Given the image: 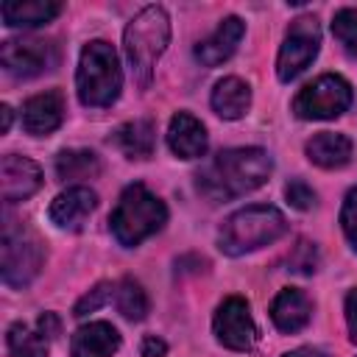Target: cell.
<instances>
[{"label": "cell", "mask_w": 357, "mask_h": 357, "mask_svg": "<svg viewBox=\"0 0 357 357\" xmlns=\"http://www.w3.org/2000/svg\"><path fill=\"white\" fill-rule=\"evenodd\" d=\"M273 170V162L268 151L262 148H226L215 153L198 173H195V187L198 192L212 201H231L245 192H254L268 181Z\"/></svg>", "instance_id": "1"}, {"label": "cell", "mask_w": 357, "mask_h": 357, "mask_svg": "<svg viewBox=\"0 0 357 357\" xmlns=\"http://www.w3.org/2000/svg\"><path fill=\"white\" fill-rule=\"evenodd\" d=\"M287 231V220L276 206H245L229 215L218 231V245L229 257L257 251L276 243Z\"/></svg>", "instance_id": "2"}, {"label": "cell", "mask_w": 357, "mask_h": 357, "mask_svg": "<svg viewBox=\"0 0 357 357\" xmlns=\"http://www.w3.org/2000/svg\"><path fill=\"white\" fill-rule=\"evenodd\" d=\"M170 42V17L162 6H145L126 28V56L139 86L151 84L153 67Z\"/></svg>", "instance_id": "3"}, {"label": "cell", "mask_w": 357, "mask_h": 357, "mask_svg": "<svg viewBox=\"0 0 357 357\" xmlns=\"http://www.w3.org/2000/svg\"><path fill=\"white\" fill-rule=\"evenodd\" d=\"M167 220V209L165 204L148 192L142 184H131L123 190V195L117 198V206L109 218L112 234L120 245H139L145 237L156 234Z\"/></svg>", "instance_id": "4"}, {"label": "cell", "mask_w": 357, "mask_h": 357, "mask_svg": "<svg viewBox=\"0 0 357 357\" xmlns=\"http://www.w3.org/2000/svg\"><path fill=\"white\" fill-rule=\"evenodd\" d=\"M75 86H78V98L84 106L100 109L117 100L120 86H123V73H120L117 53L109 42L95 39L81 50Z\"/></svg>", "instance_id": "5"}, {"label": "cell", "mask_w": 357, "mask_h": 357, "mask_svg": "<svg viewBox=\"0 0 357 357\" xmlns=\"http://www.w3.org/2000/svg\"><path fill=\"white\" fill-rule=\"evenodd\" d=\"M45 265V245L33 229L17 220H6L0 245V273L8 287L31 284Z\"/></svg>", "instance_id": "6"}, {"label": "cell", "mask_w": 357, "mask_h": 357, "mask_svg": "<svg viewBox=\"0 0 357 357\" xmlns=\"http://www.w3.org/2000/svg\"><path fill=\"white\" fill-rule=\"evenodd\" d=\"M351 106V86L340 75H321L307 84L296 100L293 112L301 120H332Z\"/></svg>", "instance_id": "7"}, {"label": "cell", "mask_w": 357, "mask_h": 357, "mask_svg": "<svg viewBox=\"0 0 357 357\" xmlns=\"http://www.w3.org/2000/svg\"><path fill=\"white\" fill-rule=\"evenodd\" d=\"M321 47V28L315 17H298L290 22L284 42L279 47L276 56V75L282 81H293L296 75H301L310 61L318 56Z\"/></svg>", "instance_id": "8"}, {"label": "cell", "mask_w": 357, "mask_h": 357, "mask_svg": "<svg viewBox=\"0 0 357 357\" xmlns=\"http://www.w3.org/2000/svg\"><path fill=\"white\" fill-rule=\"evenodd\" d=\"M56 61V45L45 39H6L0 47V64L14 78H36L53 70Z\"/></svg>", "instance_id": "9"}, {"label": "cell", "mask_w": 357, "mask_h": 357, "mask_svg": "<svg viewBox=\"0 0 357 357\" xmlns=\"http://www.w3.org/2000/svg\"><path fill=\"white\" fill-rule=\"evenodd\" d=\"M212 329H215V337L226 349H234V351H248L254 346V340H257L254 318L248 312L245 298H240V296H229L218 307L215 321H212Z\"/></svg>", "instance_id": "10"}, {"label": "cell", "mask_w": 357, "mask_h": 357, "mask_svg": "<svg viewBox=\"0 0 357 357\" xmlns=\"http://www.w3.org/2000/svg\"><path fill=\"white\" fill-rule=\"evenodd\" d=\"M39 187H42V170L36 162L17 156V153H6L0 159V190H3L6 204L25 201Z\"/></svg>", "instance_id": "11"}, {"label": "cell", "mask_w": 357, "mask_h": 357, "mask_svg": "<svg viewBox=\"0 0 357 357\" xmlns=\"http://www.w3.org/2000/svg\"><path fill=\"white\" fill-rule=\"evenodd\" d=\"M98 206V195L89 190V187H67L64 192H59L50 204V220L59 226V229H67V231H78L86 218L95 212Z\"/></svg>", "instance_id": "12"}, {"label": "cell", "mask_w": 357, "mask_h": 357, "mask_svg": "<svg viewBox=\"0 0 357 357\" xmlns=\"http://www.w3.org/2000/svg\"><path fill=\"white\" fill-rule=\"evenodd\" d=\"M64 120V98L59 89H47L39 92L33 98L25 100L22 106V128L33 137H45L50 131H56Z\"/></svg>", "instance_id": "13"}, {"label": "cell", "mask_w": 357, "mask_h": 357, "mask_svg": "<svg viewBox=\"0 0 357 357\" xmlns=\"http://www.w3.org/2000/svg\"><path fill=\"white\" fill-rule=\"evenodd\" d=\"M206 128L190 112H176L167 126V145L178 159H201L206 153Z\"/></svg>", "instance_id": "14"}, {"label": "cell", "mask_w": 357, "mask_h": 357, "mask_svg": "<svg viewBox=\"0 0 357 357\" xmlns=\"http://www.w3.org/2000/svg\"><path fill=\"white\" fill-rule=\"evenodd\" d=\"M243 33H245V25H243L240 17H226V20H220V25L215 28V33L206 36L204 42H198L195 59H198L204 67H218V64H223V61L231 59V53L237 50Z\"/></svg>", "instance_id": "15"}, {"label": "cell", "mask_w": 357, "mask_h": 357, "mask_svg": "<svg viewBox=\"0 0 357 357\" xmlns=\"http://www.w3.org/2000/svg\"><path fill=\"white\" fill-rule=\"evenodd\" d=\"M120 349V332L106 321H92L75 329L70 340L73 357H112Z\"/></svg>", "instance_id": "16"}, {"label": "cell", "mask_w": 357, "mask_h": 357, "mask_svg": "<svg viewBox=\"0 0 357 357\" xmlns=\"http://www.w3.org/2000/svg\"><path fill=\"white\" fill-rule=\"evenodd\" d=\"M310 315H312V304L296 287L279 290L276 298H273V304H271V321L276 324L279 332H287V335L304 329L310 324Z\"/></svg>", "instance_id": "17"}, {"label": "cell", "mask_w": 357, "mask_h": 357, "mask_svg": "<svg viewBox=\"0 0 357 357\" xmlns=\"http://www.w3.org/2000/svg\"><path fill=\"white\" fill-rule=\"evenodd\" d=\"M61 11V3L56 0H6L0 6L3 22L8 28H36L50 22Z\"/></svg>", "instance_id": "18"}, {"label": "cell", "mask_w": 357, "mask_h": 357, "mask_svg": "<svg viewBox=\"0 0 357 357\" xmlns=\"http://www.w3.org/2000/svg\"><path fill=\"white\" fill-rule=\"evenodd\" d=\"M307 159L318 167H326V170H335V167H343L349 165L351 159V139L346 134H335V131H321L315 134L310 142H307Z\"/></svg>", "instance_id": "19"}, {"label": "cell", "mask_w": 357, "mask_h": 357, "mask_svg": "<svg viewBox=\"0 0 357 357\" xmlns=\"http://www.w3.org/2000/svg\"><path fill=\"white\" fill-rule=\"evenodd\" d=\"M251 106V89L245 81L229 75L220 78L212 89V109L215 114H220L223 120H240Z\"/></svg>", "instance_id": "20"}, {"label": "cell", "mask_w": 357, "mask_h": 357, "mask_svg": "<svg viewBox=\"0 0 357 357\" xmlns=\"http://www.w3.org/2000/svg\"><path fill=\"white\" fill-rule=\"evenodd\" d=\"M112 142H114L128 159H148V156L153 153V142H156L153 123H151V120H131V123H123V126L112 134Z\"/></svg>", "instance_id": "21"}, {"label": "cell", "mask_w": 357, "mask_h": 357, "mask_svg": "<svg viewBox=\"0 0 357 357\" xmlns=\"http://www.w3.org/2000/svg\"><path fill=\"white\" fill-rule=\"evenodd\" d=\"M100 173V159L92 151L70 148L56 156V176L61 181H78V178H95Z\"/></svg>", "instance_id": "22"}, {"label": "cell", "mask_w": 357, "mask_h": 357, "mask_svg": "<svg viewBox=\"0 0 357 357\" xmlns=\"http://www.w3.org/2000/svg\"><path fill=\"white\" fill-rule=\"evenodd\" d=\"M6 346L11 357H47V337L25 324H11L6 335Z\"/></svg>", "instance_id": "23"}, {"label": "cell", "mask_w": 357, "mask_h": 357, "mask_svg": "<svg viewBox=\"0 0 357 357\" xmlns=\"http://www.w3.org/2000/svg\"><path fill=\"white\" fill-rule=\"evenodd\" d=\"M114 304H117L120 315L128 321H142L148 315V296H145L142 284L134 279H123L114 287Z\"/></svg>", "instance_id": "24"}, {"label": "cell", "mask_w": 357, "mask_h": 357, "mask_svg": "<svg viewBox=\"0 0 357 357\" xmlns=\"http://www.w3.org/2000/svg\"><path fill=\"white\" fill-rule=\"evenodd\" d=\"M332 33L335 39L351 53L357 56V11L354 8H340L332 20Z\"/></svg>", "instance_id": "25"}, {"label": "cell", "mask_w": 357, "mask_h": 357, "mask_svg": "<svg viewBox=\"0 0 357 357\" xmlns=\"http://www.w3.org/2000/svg\"><path fill=\"white\" fill-rule=\"evenodd\" d=\"M112 290H114V287H112L109 282H100V284H95V287H92V290H89V293H86V296H84V298L75 304L73 315H75V318H84L86 312H95V310H100V307L109 301Z\"/></svg>", "instance_id": "26"}, {"label": "cell", "mask_w": 357, "mask_h": 357, "mask_svg": "<svg viewBox=\"0 0 357 357\" xmlns=\"http://www.w3.org/2000/svg\"><path fill=\"white\" fill-rule=\"evenodd\" d=\"M340 226H343V234L349 237L351 248L357 251V187L346 192V201L340 209Z\"/></svg>", "instance_id": "27"}, {"label": "cell", "mask_w": 357, "mask_h": 357, "mask_svg": "<svg viewBox=\"0 0 357 357\" xmlns=\"http://www.w3.org/2000/svg\"><path fill=\"white\" fill-rule=\"evenodd\" d=\"M284 198H287V204L296 206V209H310V206L315 204L312 187H307L301 178H293V181L284 187Z\"/></svg>", "instance_id": "28"}, {"label": "cell", "mask_w": 357, "mask_h": 357, "mask_svg": "<svg viewBox=\"0 0 357 357\" xmlns=\"http://www.w3.org/2000/svg\"><path fill=\"white\" fill-rule=\"evenodd\" d=\"M290 265H293V271H298V273H312L315 265H318L315 245H312V243H298V248H296Z\"/></svg>", "instance_id": "29"}, {"label": "cell", "mask_w": 357, "mask_h": 357, "mask_svg": "<svg viewBox=\"0 0 357 357\" xmlns=\"http://www.w3.org/2000/svg\"><path fill=\"white\" fill-rule=\"evenodd\" d=\"M36 329L50 340V337H56V335L61 332V321H59V315H56V312H42V315H39V321H36Z\"/></svg>", "instance_id": "30"}, {"label": "cell", "mask_w": 357, "mask_h": 357, "mask_svg": "<svg viewBox=\"0 0 357 357\" xmlns=\"http://www.w3.org/2000/svg\"><path fill=\"white\" fill-rule=\"evenodd\" d=\"M139 351H142V357H165V354H167V343H165L162 337H156V335H148V337L142 340Z\"/></svg>", "instance_id": "31"}, {"label": "cell", "mask_w": 357, "mask_h": 357, "mask_svg": "<svg viewBox=\"0 0 357 357\" xmlns=\"http://www.w3.org/2000/svg\"><path fill=\"white\" fill-rule=\"evenodd\" d=\"M346 324H349L351 340L357 343V287L349 290V296H346Z\"/></svg>", "instance_id": "32"}, {"label": "cell", "mask_w": 357, "mask_h": 357, "mask_svg": "<svg viewBox=\"0 0 357 357\" xmlns=\"http://www.w3.org/2000/svg\"><path fill=\"white\" fill-rule=\"evenodd\" d=\"M282 357H324L318 349H310V346H301V349H293V351H287V354H282Z\"/></svg>", "instance_id": "33"}, {"label": "cell", "mask_w": 357, "mask_h": 357, "mask_svg": "<svg viewBox=\"0 0 357 357\" xmlns=\"http://www.w3.org/2000/svg\"><path fill=\"white\" fill-rule=\"evenodd\" d=\"M11 128V106H0V131Z\"/></svg>", "instance_id": "34"}]
</instances>
